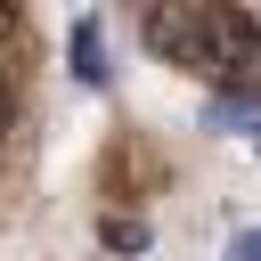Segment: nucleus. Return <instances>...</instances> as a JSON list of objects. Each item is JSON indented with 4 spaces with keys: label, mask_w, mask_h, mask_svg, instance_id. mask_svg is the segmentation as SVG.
Listing matches in <instances>:
<instances>
[{
    "label": "nucleus",
    "mask_w": 261,
    "mask_h": 261,
    "mask_svg": "<svg viewBox=\"0 0 261 261\" xmlns=\"http://www.w3.org/2000/svg\"><path fill=\"white\" fill-rule=\"evenodd\" d=\"M139 41L155 57H171L179 73H212V33H204V0H155L139 16Z\"/></svg>",
    "instance_id": "f257e3e1"
},
{
    "label": "nucleus",
    "mask_w": 261,
    "mask_h": 261,
    "mask_svg": "<svg viewBox=\"0 0 261 261\" xmlns=\"http://www.w3.org/2000/svg\"><path fill=\"white\" fill-rule=\"evenodd\" d=\"M73 73H82V82H106V57H98V16H82V24H73Z\"/></svg>",
    "instance_id": "f03ea898"
},
{
    "label": "nucleus",
    "mask_w": 261,
    "mask_h": 261,
    "mask_svg": "<svg viewBox=\"0 0 261 261\" xmlns=\"http://www.w3.org/2000/svg\"><path fill=\"white\" fill-rule=\"evenodd\" d=\"M106 253H147V220H106Z\"/></svg>",
    "instance_id": "7ed1b4c3"
},
{
    "label": "nucleus",
    "mask_w": 261,
    "mask_h": 261,
    "mask_svg": "<svg viewBox=\"0 0 261 261\" xmlns=\"http://www.w3.org/2000/svg\"><path fill=\"white\" fill-rule=\"evenodd\" d=\"M228 261H261V228H245V237L228 245Z\"/></svg>",
    "instance_id": "20e7f679"
},
{
    "label": "nucleus",
    "mask_w": 261,
    "mask_h": 261,
    "mask_svg": "<svg viewBox=\"0 0 261 261\" xmlns=\"http://www.w3.org/2000/svg\"><path fill=\"white\" fill-rule=\"evenodd\" d=\"M8 24H16V16H8V8H0V33H8Z\"/></svg>",
    "instance_id": "39448f33"
}]
</instances>
